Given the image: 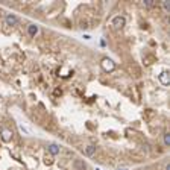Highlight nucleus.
<instances>
[{"instance_id": "39448f33", "label": "nucleus", "mask_w": 170, "mask_h": 170, "mask_svg": "<svg viewBox=\"0 0 170 170\" xmlns=\"http://www.w3.org/2000/svg\"><path fill=\"white\" fill-rule=\"evenodd\" d=\"M96 153V146H87L85 147V155L87 157H93Z\"/></svg>"}, {"instance_id": "0eeeda50", "label": "nucleus", "mask_w": 170, "mask_h": 170, "mask_svg": "<svg viewBox=\"0 0 170 170\" xmlns=\"http://www.w3.org/2000/svg\"><path fill=\"white\" fill-rule=\"evenodd\" d=\"M159 81H161V84H163V85H169V75H167L166 71L159 75Z\"/></svg>"}, {"instance_id": "f257e3e1", "label": "nucleus", "mask_w": 170, "mask_h": 170, "mask_svg": "<svg viewBox=\"0 0 170 170\" xmlns=\"http://www.w3.org/2000/svg\"><path fill=\"white\" fill-rule=\"evenodd\" d=\"M114 62L109 59V58H105L103 61H102V69H103L105 71H113L114 70Z\"/></svg>"}, {"instance_id": "9d476101", "label": "nucleus", "mask_w": 170, "mask_h": 170, "mask_svg": "<svg viewBox=\"0 0 170 170\" xmlns=\"http://www.w3.org/2000/svg\"><path fill=\"white\" fill-rule=\"evenodd\" d=\"M76 166L79 167V169H82V170L87 167V166H85V163H82V161H76Z\"/></svg>"}, {"instance_id": "423d86ee", "label": "nucleus", "mask_w": 170, "mask_h": 170, "mask_svg": "<svg viewBox=\"0 0 170 170\" xmlns=\"http://www.w3.org/2000/svg\"><path fill=\"white\" fill-rule=\"evenodd\" d=\"M17 17L15 15H8L6 17V24H8V26H14V24H17Z\"/></svg>"}, {"instance_id": "20e7f679", "label": "nucleus", "mask_w": 170, "mask_h": 170, "mask_svg": "<svg viewBox=\"0 0 170 170\" xmlns=\"http://www.w3.org/2000/svg\"><path fill=\"white\" fill-rule=\"evenodd\" d=\"M27 32H29V35H31V37H35L38 33V26H35V24H29V26H27Z\"/></svg>"}, {"instance_id": "7ed1b4c3", "label": "nucleus", "mask_w": 170, "mask_h": 170, "mask_svg": "<svg viewBox=\"0 0 170 170\" xmlns=\"http://www.w3.org/2000/svg\"><path fill=\"white\" fill-rule=\"evenodd\" d=\"M2 138L5 140V141H11V138H12V132L9 129H3L2 131Z\"/></svg>"}, {"instance_id": "1a4fd4ad", "label": "nucleus", "mask_w": 170, "mask_h": 170, "mask_svg": "<svg viewBox=\"0 0 170 170\" xmlns=\"http://www.w3.org/2000/svg\"><path fill=\"white\" fill-rule=\"evenodd\" d=\"M164 144L166 146L170 144V134H164Z\"/></svg>"}, {"instance_id": "f8f14e48", "label": "nucleus", "mask_w": 170, "mask_h": 170, "mask_svg": "<svg viewBox=\"0 0 170 170\" xmlns=\"http://www.w3.org/2000/svg\"><path fill=\"white\" fill-rule=\"evenodd\" d=\"M143 3L146 5V6H152V5H153V3H152V0H144Z\"/></svg>"}, {"instance_id": "f03ea898", "label": "nucleus", "mask_w": 170, "mask_h": 170, "mask_svg": "<svg viewBox=\"0 0 170 170\" xmlns=\"http://www.w3.org/2000/svg\"><path fill=\"white\" fill-rule=\"evenodd\" d=\"M125 21H126L125 17H120V15H119V17H114L113 24H114L115 27H123V26H125Z\"/></svg>"}, {"instance_id": "4468645a", "label": "nucleus", "mask_w": 170, "mask_h": 170, "mask_svg": "<svg viewBox=\"0 0 170 170\" xmlns=\"http://www.w3.org/2000/svg\"><path fill=\"white\" fill-rule=\"evenodd\" d=\"M119 170H126V169H119Z\"/></svg>"}, {"instance_id": "6e6552de", "label": "nucleus", "mask_w": 170, "mask_h": 170, "mask_svg": "<svg viewBox=\"0 0 170 170\" xmlns=\"http://www.w3.org/2000/svg\"><path fill=\"white\" fill-rule=\"evenodd\" d=\"M49 152H50L52 155H58L59 153V147H58L56 144H50L49 146Z\"/></svg>"}, {"instance_id": "ddd939ff", "label": "nucleus", "mask_w": 170, "mask_h": 170, "mask_svg": "<svg viewBox=\"0 0 170 170\" xmlns=\"http://www.w3.org/2000/svg\"><path fill=\"white\" fill-rule=\"evenodd\" d=\"M166 170H170V164H167V166H166Z\"/></svg>"}, {"instance_id": "9b49d317", "label": "nucleus", "mask_w": 170, "mask_h": 170, "mask_svg": "<svg viewBox=\"0 0 170 170\" xmlns=\"http://www.w3.org/2000/svg\"><path fill=\"white\" fill-rule=\"evenodd\" d=\"M163 6H164V9H166V11H169V9H170V3L167 2V0H164V2H163Z\"/></svg>"}]
</instances>
